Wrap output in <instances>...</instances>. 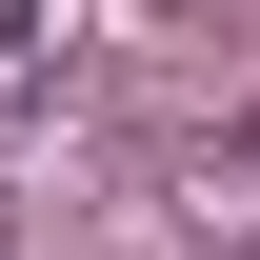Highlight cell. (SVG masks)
<instances>
[{
    "mask_svg": "<svg viewBox=\"0 0 260 260\" xmlns=\"http://www.w3.org/2000/svg\"><path fill=\"white\" fill-rule=\"evenodd\" d=\"M20 40H40V0H0V60H20Z\"/></svg>",
    "mask_w": 260,
    "mask_h": 260,
    "instance_id": "cell-1",
    "label": "cell"
},
{
    "mask_svg": "<svg viewBox=\"0 0 260 260\" xmlns=\"http://www.w3.org/2000/svg\"><path fill=\"white\" fill-rule=\"evenodd\" d=\"M240 180H260V120H240Z\"/></svg>",
    "mask_w": 260,
    "mask_h": 260,
    "instance_id": "cell-2",
    "label": "cell"
}]
</instances>
